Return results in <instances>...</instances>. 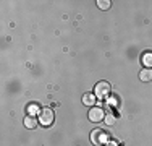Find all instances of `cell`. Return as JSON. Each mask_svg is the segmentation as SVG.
<instances>
[{
	"instance_id": "obj_3",
	"label": "cell",
	"mask_w": 152,
	"mask_h": 146,
	"mask_svg": "<svg viewBox=\"0 0 152 146\" xmlns=\"http://www.w3.org/2000/svg\"><path fill=\"white\" fill-rule=\"evenodd\" d=\"M105 111H104L102 107H91V111H89V120L91 122H102V120H105Z\"/></svg>"
},
{
	"instance_id": "obj_11",
	"label": "cell",
	"mask_w": 152,
	"mask_h": 146,
	"mask_svg": "<svg viewBox=\"0 0 152 146\" xmlns=\"http://www.w3.org/2000/svg\"><path fill=\"white\" fill-rule=\"evenodd\" d=\"M104 122H105L107 125H113V123H115V117L112 114H108V115H105V120H104Z\"/></svg>"
},
{
	"instance_id": "obj_8",
	"label": "cell",
	"mask_w": 152,
	"mask_h": 146,
	"mask_svg": "<svg viewBox=\"0 0 152 146\" xmlns=\"http://www.w3.org/2000/svg\"><path fill=\"white\" fill-rule=\"evenodd\" d=\"M41 107H39L37 104H29L28 105V114L32 115V117H36V114H41Z\"/></svg>"
},
{
	"instance_id": "obj_4",
	"label": "cell",
	"mask_w": 152,
	"mask_h": 146,
	"mask_svg": "<svg viewBox=\"0 0 152 146\" xmlns=\"http://www.w3.org/2000/svg\"><path fill=\"white\" fill-rule=\"evenodd\" d=\"M53 111L52 109H44V111L41 112V115H39V123L44 127H50L53 123Z\"/></svg>"
},
{
	"instance_id": "obj_12",
	"label": "cell",
	"mask_w": 152,
	"mask_h": 146,
	"mask_svg": "<svg viewBox=\"0 0 152 146\" xmlns=\"http://www.w3.org/2000/svg\"><path fill=\"white\" fill-rule=\"evenodd\" d=\"M108 104H110V105H117L118 104V99H117V97H110V99H108Z\"/></svg>"
},
{
	"instance_id": "obj_6",
	"label": "cell",
	"mask_w": 152,
	"mask_h": 146,
	"mask_svg": "<svg viewBox=\"0 0 152 146\" xmlns=\"http://www.w3.org/2000/svg\"><path fill=\"white\" fill-rule=\"evenodd\" d=\"M83 104L88 105V107H94V104H96V94H91V93L83 94Z\"/></svg>"
},
{
	"instance_id": "obj_2",
	"label": "cell",
	"mask_w": 152,
	"mask_h": 146,
	"mask_svg": "<svg viewBox=\"0 0 152 146\" xmlns=\"http://www.w3.org/2000/svg\"><path fill=\"white\" fill-rule=\"evenodd\" d=\"M110 83L107 81H99L94 88V94H96V97H99V99H105V97L110 94Z\"/></svg>"
},
{
	"instance_id": "obj_1",
	"label": "cell",
	"mask_w": 152,
	"mask_h": 146,
	"mask_svg": "<svg viewBox=\"0 0 152 146\" xmlns=\"http://www.w3.org/2000/svg\"><path fill=\"white\" fill-rule=\"evenodd\" d=\"M91 141H92V145H96V146L107 145L108 133H107V131H104V130H94L91 133Z\"/></svg>"
},
{
	"instance_id": "obj_13",
	"label": "cell",
	"mask_w": 152,
	"mask_h": 146,
	"mask_svg": "<svg viewBox=\"0 0 152 146\" xmlns=\"http://www.w3.org/2000/svg\"><path fill=\"white\" fill-rule=\"evenodd\" d=\"M107 146H118V145L115 143V141H113V143H112V141H110V143H107Z\"/></svg>"
},
{
	"instance_id": "obj_5",
	"label": "cell",
	"mask_w": 152,
	"mask_h": 146,
	"mask_svg": "<svg viewBox=\"0 0 152 146\" xmlns=\"http://www.w3.org/2000/svg\"><path fill=\"white\" fill-rule=\"evenodd\" d=\"M139 80L144 83L152 81V68H142V70L139 72Z\"/></svg>"
},
{
	"instance_id": "obj_7",
	"label": "cell",
	"mask_w": 152,
	"mask_h": 146,
	"mask_svg": "<svg viewBox=\"0 0 152 146\" xmlns=\"http://www.w3.org/2000/svg\"><path fill=\"white\" fill-rule=\"evenodd\" d=\"M37 122H39V120H36V117L28 115L26 119H24V127H26V128H29V130H32V128H36V127H37Z\"/></svg>"
},
{
	"instance_id": "obj_9",
	"label": "cell",
	"mask_w": 152,
	"mask_h": 146,
	"mask_svg": "<svg viewBox=\"0 0 152 146\" xmlns=\"http://www.w3.org/2000/svg\"><path fill=\"white\" fill-rule=\"evenodd\" d=\"M112 5L110 0H97V7H99L100 10H108Z\"/></svg>"
},
{
	"instance_id": "obj_10",
	"label": "cell",
	"mask_w": 152,
	"mask_h": 146,
	"mask_svg": "<svg viewBox=\"0 0 152 146\" xmlns=\"http://www.w3.org/2000/svg\"><path fill=\"white\" fill-rule=\"evenodd\" d=\"M142 62H144V65H146V68H152V54H151V52L144 54Z\"/></svg>"
}]
</instances>
